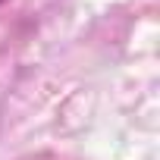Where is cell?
I'll list each match as a JSON object with an SVG mask.
<instances>
[{
  "mask_svg": "<svg viewBox=\"0 0 160 160\" xmlns=\"http://www.w3.org/2000/svg\"><path fill=\"white\" fill-rule=\"evenodd\" d=\"M0 3H3V0H0Z\"/></svg>",
  "mask_w": 160,
  "mask_h": 160,
  "instance_id": "6da1fadb",
  "label": "cell"
}]
</instances>
